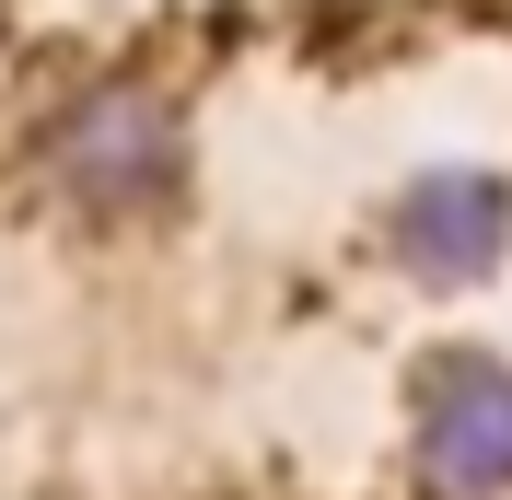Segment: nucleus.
Returning <instances> with one entry per match:
<instances>
[{"label":"nucleus","instance_id":"nucleus-1","mask_svg":"<svg viewBox=\"0 0 512 500\" xmlns=\"http://www.w3.org/2000/svg\"><path fill=\"white\" fill-rule=\"evenodd\" d=\"M419 466L443 477L454 500H501V489H512V373H489V361L431 373V407H419Z\"/></svg>","mask_w":512,"mask_h":500},{"label":"nucleus","instance_id":"nucleus-2","mask_svg":"<svg viewBox=\"0 0 512 500\" xmlns=\"http://www.w3.org/2000/svg\"><path fill=\"white\" fill-rule=\"evenodd\" d=\"M396 256H408L419 280H489L501 268V187H478V175H443V187H419L408 210H396Z\"/></svg>","mask_w":512,"mask_h":500}]
</instances>
